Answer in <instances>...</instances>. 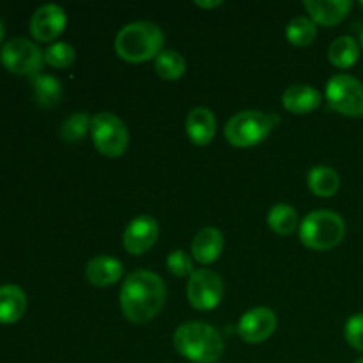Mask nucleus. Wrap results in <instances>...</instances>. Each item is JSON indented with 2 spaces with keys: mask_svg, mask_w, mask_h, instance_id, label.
<instances>
[{
  "mask_svg": "<svg viewBox=\"0 0 363 363\" xmlns=\"http://www.w3.org/2000/svg\"><path fill=\"white\" fill-rule=\"evenodd\" d=\"M167 286L162 277L147 269L130 273L119 293L121 312L133 325H145L162 312Z\"/></svg>",
  "mask_w": 363,
  "mask_h": 363,
  "instance_id": "obj_1",
  "label": "nucleus"
},
{
  "mask_svg": "<svg viewBox=\"0 0 363 363\" xmlns=\"http://www.w3.org/2000/svg\"><path fill=\"white\" fill-rule=\"evenodd\" d=\"M174 347L181 357L194 363H215L223 354V339L215 326L190 321L174 332Z\"/></svg>",
  "mask_w": 363,
  "mask_h": 363,
  "instance_id": "obj_2",
  "label": "nucleus"
},
{
  "mask_svg": "<svg viewBox=\"0 0 363 363\" xmlns=\"http://www.w3.org/2000/svg\"><path fill=\"white\" fill-rule=\"evenodd\" d=\"M163 39L162 28L152 21H133L116 35V52L126 62H147L163 52Z\"/></svg>",
  "mask_w": 363,
  "mask_h": 363,
  "instance_id": "obj_3",
  "label": "nucleus"
},
{
  "mask_svg": "<svg viewBox=\"0 0 363 363\" xmlns=\"http://www.w3.org/2000/svg\"><path fill=\"white\" fill-rule=\"evenodd\" d=\"M346 236V223L332 209H315L300 223V240L311 250H332Z\"/></svg>",
  "mask_w": 363,
  "mask_h": 363,
  "instance_id": "obj_4",
  "label": "nucleus"
},
{
  "mask_svg": "<svg viewBox=\"0 0 363 363\" xmlns=\"http://www.w3.org/2000/svg\"><path fill=\"white\" fill-rule=\"evenodd\" d=\"M279 116L277 113H264L259 110H243L238 112L229 119L225 124V133L227 142L234 147L247 149L254 147V145L261 144L275 124H279Z\"/></svg>",
  "mask_w": 363,
  "mask_h": 363,
  "instance_id": "obj_5",
  "label": "nucleus"
},
{
  "mask_svg": "<svg viewBox=\"0 0 363 363\" xmlns=\"http://www.w3.org/2000/svg\"><path fill=\"white\" fill-rule=\"evenodd\" d=\"M92 144L106 158H119L130 144L128 128L116 113L99 112L91 121Z\"/></svg>",
  "mask_w": 363,
  "mask_h": 363,
  "instance_id": "obj_6",
  "label": "nucleus"
},
{
  "mask_svg": "<svg viewBox=\"0 0 363 363\" xmlns=\"http://www.w3.org/2000/svg\"><path fill=\"white\" fill-rule=\"evenodd\" d=\"M326 103L346 117L363 116V84L351 74L339 73L326 84Z\"/></svg>",
  "mask_w": 363,
  "mask_h": 363,
  "instance_id": "obj_7",
  "label": "nucleus"
},
{
  "mask_svg": "<svg viewBox=\"0 0 363 363\" xmlns=\"http://www.w3.org/2000/svg\"><path fill=\"white\" fill-rule=\"evenodd\" d=\"M0 62L11 73L35 77L43 69L45 55L35 43L25 38H13L0 48Z\"/></svg>",
  "mask_w": 363,
  "mask_h": 363,
  "instance_id": "obj_8",
  "label": "nucleus"
},
{
  "mask_svg": "<svg viewBox=\"0 0 363 363\" xmlns=\"http://www.w3.org/2000/svg\"><path fill=\"white\" fill-rule=\"evenodd\" d=\"M186 296L195 311H213L223 298V280L211 269H195L188 280Z\"/></svg>",
  "mask_w": 363,
  "mask_h": 363,
  "instance_id": "obj_9",
  "label": "nucleus"
},
{
  "mask_svg": "<svg viewBox=\"0 0 363 363\" xmlns=\"http://www.w3.org/2000/svg\"><path fill=\"white\" fill-rule=\"evenodd\" d=\"M160 236V225L152 216L140 215L131 220L123 233V247L128 254L142 255L151 250Z\"/></svg>",
  "mask_w": 363,
  "mask_h": 363,
  "instance_id": "obj_10",
  "label": "nucleus"
},
{
  "mask_svg": "<svg viewBox=\"0 0 363 363\" xmlns=\"http://www.w3.org/2000/svg\"><path fill=\"white\" fill-rule=\"evenodd\" d=\"M277 328V315L268 307H254L241 315L238 333L247 344H261L273 335Z\"/></svg>",
  "mask_w": 363,
  "mask_h": 363,
  "instance_id": "obj_11",
  "label": "nucleus"
},
{
  "mask_svg": "<svg viewBox=\"0 0 363 363\" xmlns=\"http://www.w3.org/2000/svg\"><path fill=\"white\" fill-rule=\"evenodd\" d=\"M67 16L64 9L55 4H45L38 7L30 18V34L35 41L50 43L55 41L64 32Z\"/></svg>",
  "mask_w": 363,
  "mask_h": 363,
  "instance_id": "obj_12",
  "label": "nucleus"
},
{
  "mask_svg": "<svg viewBox=\"0 0 363 363\" xmlns=\"http://www.w3.org/2000/svg\"><path fill=\"white\" fill-rule=\"evenodd\" d=\"M353 4L350 0H305L303 7L315 25L333 27L350 14Z\"/></svg>",
  "mask_w": 363,
  "mask_h": 363,
  "instance_id": "obj_13",
  "label": "nucleus"
},
{
  "mask_svg": "<svg viewBox=\"0 0 363 363\" xmlns=\"http://www.w3.org/2000/svg\"><path fill=\"white\" fill-rule=\"evenodd\" d=\"M321 92L307 84L291 85L282 94L284 108L291 113H296V116H305V113L314 112V110L321 106Z\"/></svg>",
  "mask_w": 363,
  "mask_h": 363,
  "instance_id": "obj_14",
  "label": "nucleus"
},
{
  "mask_svg": "<svg viewBox=\"0 0 363 363\" xmlns=\"http://www.w3.org/2000/svg\"><path fill=\"white\" fill-rule=\"evenodd\" d=\"M124 275L123 262L110 255H98L85 266V279L94 287H110Z\"/></svg>",
  "mask_w": 363,
  "mask_h": 363,
  "instance_id": "obj_15",
  "label": "nucleus"
},
{
  "mask_svg": "<svg viewBox=\"0 0 363 363\" xmlns=\"http://www.w3.org/2000/svg\"><path fill=\"white\" fill-rule=\"evenodd\" d=\"M223 245H225L223 234L216 227H204L194 238V243H191V257L199 264H211V262H215L222 255Z\"/></svg>",
  "mask_w": 363,
  "mask_h": 363,
  "instance_id": "obj_16",
  "label": "nucleus"
},
{
  "mask_svg": "<svg viewBox=\"0 0 363 363\" xmlns=\"http://www.w3.org/2000/svg\"><path fill=\"white\" fill-rule=\"evenodd\" d=\"M216 133L215 113L206 106L190 110L186 117V135L195 145H208Z\"/></svg>",
  "mask_w": 363,
  "mask_h": 363,
  "instance_id": "obj_17",
  "label": "nucleus"
},
{
  "mask_svg": "<svg viewBox=\"0 0 363 363\" xmlns=\"http://www.w3.org/2000/svg\"><path fill=\"white\" fill-rule=\"evenodd\" d=\"M27 311V294L20 286H0V325H13L20 321Z\"/></svg>",
  "mask_w": 363,
  "mask_h": 363,
  "instance_id": "obj_18",
  "label": "nucleus"
},
{
  "mask_svg": "<svg viewBox=\"0 0 363 363\" xmlns=\"http://www.w3.org/2000/svg\"><path fill=\"white\" fill-rule=\"evenodd\" d=\"M308 190L318 197H333L340 188V177L337 170L328 165H315L307 174Z\"/></svg>",
  "mask_w": 363,
  "mask_h": 363,
  "instance_id": "obj_19",
  "label": "nucleus"
},
{
  "mask_svg": "<svg viewBox=\"0 0 363 363\" xmlns=\"http://www.w3.org/2000/svg\"><path fill=\"white\" fill-rule=\"evenodd\" d=\"M32 89H34L35 103L41 108L55 106L62 98V85H60L59 78L52 77V74L39 73L32 77Z\"/></svg>",
  "mask_w": 363,
  "mask_h": 363,
  "instance_id": "obj_20",
  "label": "nucleus"
},
{
  "mask_svg": "<svg viewBox=\"0 0 363 363\" xmlns=\"http://www.w3.org/2000/svg\"><path fill=\"white\" fill-rule=\"evenodd\" d=\"M358 57H360V46L351 35H340L328 48L330 62L339 69H347L357 64Z\"/></svg>",
  "mask_w": 363,
  "mask_h": 363,
  "instance_id": "obj_21",
  "label": "nucleus"
},
{
  "mask_svg": "<svg viewBox=\"0 0 363 363\" xmlns=\"http://www.w3.org/2000/svg\"><path fill=\"white\" fill-rule=\"evenodd\" d=\"M268 227L280 236L293 234L294 230L300 229L296 209L289 204H275L268 213Z\"/></svg>",
  "mask_w": 363,
  "mask_h": 363,
  "instance_id": "obj_22",
  "label": "nucleus"
},
{
  "mask_svg": "<svg viewBox=\"0 0 363 363\" xmlns=\"http://www.w3.org/2000/svg\"><path fill=\"white\" fill-rule=\"evenodd\" d=\"M286 38L293 46H308L318 38V25L308 16H296L287 23Z\"/></svg>",
  "mask_w": 363,
  "mask_h": 363,
  "instance_id": "obj_23",
  "label": "nucleus"
},
{
  "mask_svg": "<svg viewBox=\"0 0 363 363\" xmlns=\"http://www.w3.org/2000/svg\"><path fill=\"white\" fill-rule=\"evenodd\" d=\"M155 71L163 80H179L186 71V62L176 50H163L155 59Z\"/></svg>",
  "mask_w": 363,
  "mask_h": 363,
  "instance_id": "obj_24",
  "label": "nucleus"
},
{
  "mask_svg": "<svg viewBox=\"0 0 363 363\" xmlns=\"http://www.w3.org/2000/svg\"><path fill=\"white\" fill-rule=\"evenodd\" d=\"M91 117L87 112H74L60 126V138L64 142H78L91 131Z\"/></svg>",
  "mask_w": 363,
  "mask_h": 363,
  "instance_id": "obj_25",
  "label": "nucleus"
},
{
  "mask_svg": "<svg viewBox=\"0 0 363 363\" xmlns=\"http://www.w3.org/2000/svg\"><path fill=\"white\" fill-rule=\"evenodd\" d=\"M43 55H45V62L52 67H57V69L69 67L74 62V48L67 41L52 43L43 52Z\"/></svg>",
  "mask_w": 363,
  "mask_h": 363,
  "instance_id": "obj_26",
  "label": "nucleus"
},
{
  "mask_svg": "<svg viewBox=\"0 0 363 363\" xmlns=\"http://www.w3.org/2000/svg\"><path fill=\"white\" fill-rule=\"evenodd\" d=\"M167 268L172 275L179 277H191L194 275V257L186 254L184 250H174L167 255Z\"/></svg>",
  "mask_w": 363,
  "mask_h": 363,
  "instance_id": "obj_27",
  "label": "nucleus"
},
{
  "mask_svg": "<svg viewBox=\"0 0 363 363\" xmlns=\"http://www.w3.org/2000/svg\"><path fill=\"white\" fill-rule=\"evenodd\" d=\"M344 337L353 350L363 351V314H354L347 319Z\"/></svg>",
  "mask_w": 363,
  "mask_h": 363,
  "instance_id": "obj_28",
  "label": "nucleus"
},
{
  "mask_svg": "<svg viewBox=\"0 0 363 363\" xmlns=\"http://www.w3.org/2000/svg\"><path fill=\"white\" fill-rule=\"evenodd\" d=\"M195 6L204 7V9H213V7L222 6V2H220V0H213V2H202V0H195Z\"/></svg>",
  "mask_w": 363,
  "mask_h": 363,
  "instance_id": "obj_29",
  "label": "nucleus"
},
{
  "mask_svg": "<svg viewBox=\"0 0 363 363\" xmlns=\"http://www.w3.org/2000/svg\"><path fill=\"white\" fill-rule=\"evenodd\" d=\"M2 39H4V23L2 20H0V43H2Z\"/></svg>",
  "mask_w": 363,
  "mask_h": 363,
  "instance_id": "obj_30",
  "label": "nucleus"
},
{
  "mask_svg": "<svg viewBox=\"0 0 363 363\" xmlns=\"http://www.w3.org/2000/svg\"><path fill=\"white\" fill-rule=\"evenodd\" d=\"M360 45H362V48H363V30H362V34H360Z\"/></svg>",
  "mask_w": 363,
  "mask_h": 363,
  "instance_id": "obj_31",
  "label": "nucleus"
},
{
  "mask_svg": "<svg viewBox=\"0 0 363 363\" xmlns=\"http://www.w3.org/2000/svg\"><path fill=\"white\" fill-rule=\"evenodd\" d=\"M354 363H363V358H360V360H357Z\"/></svg>",
  "mask_w": 363,
  "mask_h": 363,
  "instance_id": "obj_32",
  "label": "nucleus"
},
{
  "mask_svg": "<svg viewBox=\"0 0 363 363\" xmlns=\"http://www.w3.org/2000/svg\"><path fill=\"white\" fill-rule=\"evenodd\" d=\"M360 6H362V7H363V0H362V2H360Z\"/></svg>",
  "mask_w": 363,
  "mask_h": 363,
  "instance_id": "obj_33",
  "label": "nucleus"
}]
</instances>
